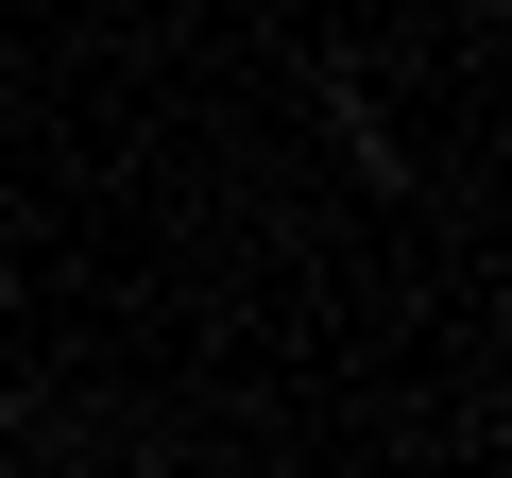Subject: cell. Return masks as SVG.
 Instances as JSON below:
<instances>
[]
</instances>
